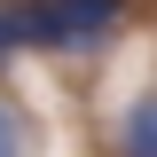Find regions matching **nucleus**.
I'll return each mask as SVG.
<instances>
[{
	"label": "nucleus",
	"instance_id": "obj_2",
	"mask_svg": "<svg viewBox=\"0 0 157 157\" xmlns=\"http://www.w3.org/2000/svg\"><path fill=\"white\" fill-rule=\"evenodd\" d=\"M118 157H157V94H134L118 118Z\"/></svg>",
	"mask_w": 157,
	"mask_h": 157
},
{
	"label": "nucleus",
	"instance_id": "obj_3",
	"mask_svg": "<svg viewBox=\"0 0 157 157\" xmlns=\"http://www.w3.org/2000/svg\"><path fill=\"white\" fill-rule=\"evenodd\" d=\"M24 149H32V134H24V118L0 102V157H24Z\"/></svg>",
	"mask_w": 157,
	"mask_h": 157
},
{
	"label": "nucleus",
	"instance_id": "obj_4",
	"mask_svg": "<svg viewBox=\"0 0 157 157\" xmlns=\"http://www.w3.org/2000/svg\"><path fill=\"white\" fill-rule=\"evenodd\" d=\"M8 55H16V39H8V24H0V63H8Z\"/></svg>",
	"mask_w": 157,
	"mask_h": 157
},
{
	"label": "nucleus",
	"instance_id": "obj_1",
	"mask_svg": "<svg viewBox=\"0 0 157 157\" xmlns=\"http://www.w3.org/2000/svg\"><path fill=\"white\" fill-rule=\"evenodd\" d=\"M126 24V0H39V47H102V39Z\"/></svg>",
	"mask_w": 157,
	"mask_h": 157
}]
</instances>
